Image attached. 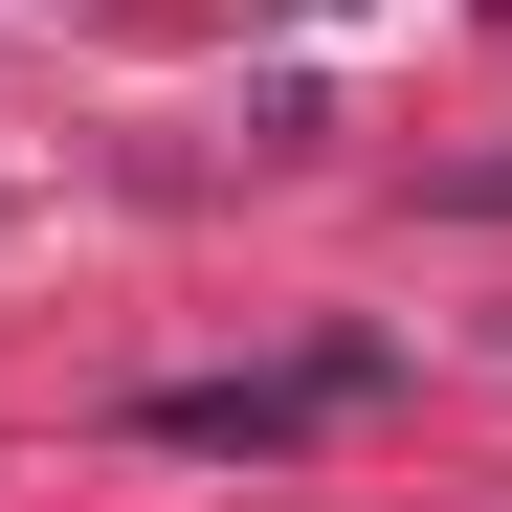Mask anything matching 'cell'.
<instances>
[{"label": "cell", "mask_w": 512, "mask_h": 512, "mask_svg": "<svg viewBox=\"0 0 512 512\" xmlns=\"http://www.w3.org/2000/svg\"><path fill=\"white\" fill-rule=\"evenodd\" d=\"M357 379H379V334H334L312 379H179V401H156V446H290V423L357 401Z\"/></svg>", "instance_id": "1"}]
</instances>
